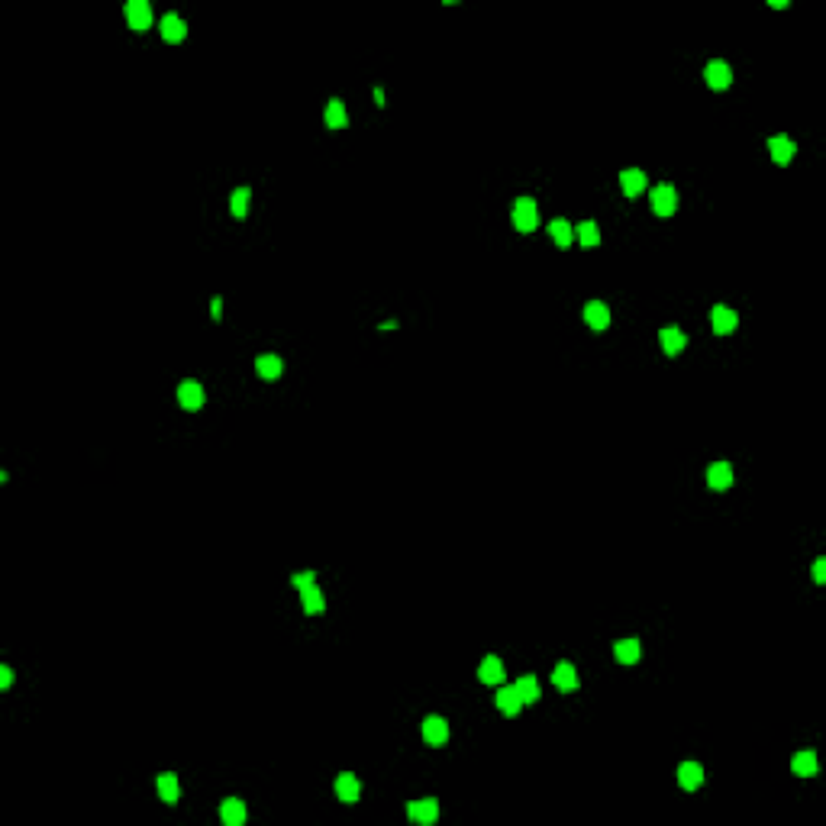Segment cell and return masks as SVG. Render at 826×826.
I'll return each instance as SVG.
<instances>
[{
    "label": "cell",
    "mask_w": 826,
    "mask_h": 826,
    "mask_svg": "<svg viewBox=\"0 0 826 826\" xmlns=\"http://www.w3.org/2000/svg\"><path fill=\"white\" fill-rule=\"evenodd\" d=\"M510 220H513V226H517V233H533L536 223H539L536 200L533 197H517L513 200V210H510Z\"/></svg>",
    "instance_id": "obj_1"
},
{
    "label": "cell",
    "mask_w": 826,
    "mask_h": 826,
    "mask_svg": "<svg viewBox=\"0 0 826 826\" xmlns=\"http://www.w3.org/2000/svg\"><path fill=\"white\" fill-rule=\"evenodd\" d=\"M649 204L658 216H672L674 210H678V194H674L672 184H658V187H652Z\"/></svg>",
    "instance_id": "obj_2"
},
{
    "label": "cell",
    "mask_w": 826,
    "mask_h": 826,
    "mask_svg": "<svg viewBox=\"0 0 826 826\" xmlns=\"http://www.w3.org/2000/svg\"><path fill=\"white\" fill-rule=\"evenodd\" d=\"M123 16H126V23H130L136 32H142V30L152 26V7H149L146 0H130V4L123 7Z\"/></svg>",
    "instance_id": "obj_3"
},
{
    "label": "cell",
    "mask_w": 826,
    "mask_h": 826,
    "mask_svg": "<svg viewBox=\"0 0 826 826\" xmlns=\"http://www.w3.org/2000/svg\"><path fill=\"white\" fill-rule=\"evenodd\" d=\"M207 400L204 388H200V381H194V378H187V381L178 384V404L184 407V410H200Z\"/></svg>",
    "instance_id": "obj_4"
},
{
    "label": "cell",
    "mask_w": 826,
    "mask_h": 826,
    "mask_svg": "<svg viewBox=\"0 0 826 826\" xmlns=\"http://www.w3.org/2000/svg\"><path fill=\"white\" fill-rule=\"evenodd\" d=\"M407 817L413 820V823H436L439 820V801H433V797H423V801H413L410 807H407Z\"/></svg>",
    "instance_id": "obj_5"
},
{
    "label": "cell",
    "mask_w": 826,
    "mask_h": 826,
    "mask_svg": "<svg viewBox=\"0 0 826 826\" xmlns=\"http://www.w3.org/2000/svg\"><path fill=\"white\" fill-rule=\"evenodd\" d=\"M704 78H707V85H710L713 91H727V87L733 85V68H729L727 61L713 58L710 65L704 68Z\"/></svg>",
    "instance_id": "obj_6"
},
{
    "label": "cell",
    "mask_w": 826,
    "mask_h": 826,
    "mask_svg": "<svg viewBox=\"0 0 826 826\" xmlns=\"http://www.w3.org/2000/svg\"><path fill=\"white\" fill-rule=\"evenodd\" d=\"M710 323H713V333H717V336H729V333L736 329V323H739V316H736L733 307L717 304L710 310Z\"/></svg>",
    "instance_id": "obj_7"
},
{
    "label": "cell",
    "mask_w": 826,
    "mask_h": 826,
    "mask_svg": "<svg viewBox=\"0 0 826 826\" xmlns=\"http://www.w3.org/2000/svg\"><path fill=\"white\" fill-rule=\"evenodd\" d=\"M159 30H161V39H165V42H171V46H175V42H184V36H187V23H184L178 13H165V16H161Z\"/></svg>",
    "instance_id": "obj_8"
},
{
    "label": "cell",
    "mask_w": 826,
    "mask_h": 826,
    "mask_svg": "<svg viewBox=\"0 0 826 826\" xmlns=\"http://www.w3.org/2000/svg\"><path fill=\"white\" fill-rule=\"evenodd\" d=\"M707 484H710V491H729L733 488V465L729 462H713L707 468Z\"/></svg>",
    "instance_id": "obj_9"
},
{
    "label": "cell",
    "mask_w": 826,
    "mask_h": 826,
    "mask_svg": "<svg viewBox=\"0 0 826 826\" xmlns=\"http://www.w3.org/2000/svg\"><path fill=\"white\" fill-rule=\"evenodd\" d=\"M423 739L429 742V746H443L445 739H449V723H445V717H426L423 720Z\"/></svg>",
    "instance_id": "obj_10"
},
{
    "label": "cell",
    "mask_w": 826,
    "mask_h": 826,
    "mask_svg": "<svg viewBox=\"0 0 826 826\" xmlns=\"http://www.w3.org/2000/svg\"><path fill=\"white\" fill-rule=\"evenodd\" d=\"M336 797H339L343 803H355V801L362 797V781L355 778L352 772H343V775L336 778Z\"/></svg>",
    "instance_id": "obj_11"
},
{
    "label": "cell",
    "mask_w": 826,
    "mask_h": 826,
    "mask_svg": "<svg viewBox=\"0 0 826 826\" xmlns=\"http://www.w3.org/2000/svg\"><path fill=\"white\" fill-rule=\"evenodd\" d=\"M678 784L684 791H697L701 784H704V765H697V762H681L678 765Z\"/></svg>",
    "instance_id": "obj_12"
},
{
    "label": "cell",
    "mask_w": 826,
    "mask_h": 826,
    "mask_svg": "<svg viewBox=\"0 0 826 826\" xmlns=\"http://www.w3.org/2000/svg\"><path fill=\"white\" fill-rule=\"evenodd\" d=\"M768 152H772L775 165H788V161L794 159L797 146H794V139H788V136H772L768 139Z\"/></svg>",
    "instance_id": "obj_13"
},
{
    "label": "cell",
    "mask_w": 826,
    "mask_h": 826,
    "mask_svg": "<svg viewBox=\"0 0 826 826\" xmlns=\"http://www.w3.org/2000/svg\"><path fill=\"white\" fill-rule=\"evenodd\" d=\"M620 187H623V194H627V197H639V194L646 191V171L623 168V171H620Z\"/></svg>",
    "instance_id": "obj_14"
},
{
    "label": "cell",
    "mask_w": 826,
    "mask_h": 826,
    "mask_svg": "<svg viewBox=\"0 0 826 826\" xmlns=\"http://www.w3.org/2000/svg\"><path fill=\"white\" fill-rule=\"evenodd\" d=\"M584 320L591 329H607L610 326V310H607L604 300H588L584 304Z\"/></svg>",
    "instance_id": "obj_15"
},
{
    "label": "cell",
    "mask_w": 826,
    "mask_h": 826,
    "mask_svg": "<svg viewBox=\"0 0 826 826\" xmlns=\"http://www.w3.org/2000/svg\"><path fill=\"white\" fill-rule=\"evenodd\" d=\"M552 684H555L562 694H568V691L578 688V672H574L572 662H559V665H555V672H552Z\"/></svg>",
    "instance_id": "obj_16"
},
{
    "label": "cell",
    "mask_w": 826,
    "mask_h": 826,
    "mask_svg": "<svg viewBox=\"0 0 826 826\" xmlns=\"http://www.w3.org/2000/svg\"><path fill=\"white\" fill-rule=\"evenodd\" d=\"M494 704H498V710L504 713V717H517V713L523 710V701H520V694H517V688H500L498 691V697H494Z\"/></svg>",
    "instance_id": "obj_17"
},
{
    "label": "cell",
    "mask_w": 826,
    "mask_h": 826,
    "mask_svg": "<svg viewBox=\"0 0 826 826\" xmlns=\"http://www.w3.org/2000/svg\"><path fill=\"white\" fill-rule=\"evenodd\" d=\"M658 343H662V349H665V355H678L684 345H688V336L681 333L678 326H665L662 333H658Z\"/></svg>",
    "instance_id": "obj_18"
},
{
    "label": "cell",
    "mask_w": 826,
    "mask_h": 826,
    "mask_svg": "<svg viewBox=\"0 0 826 826\" xmlns=\"http://www.w3.org/2000/svg\"><path fill=\"white\" fill-rule=\"evenodd\" d=\"M155 788H159V797L165 803H175L178 797H181V781H178V775H171V772L159 775V778H155Z\"/></svg>",
    "instance_id": "obj_19"
},
{
    "label": "cell",
    "mask_w": 826,
    "mask_h": 826,
    "mask_svg": "<svg viewBox=\"0 0 826 826\" xmlns=\"http://www.w3.org/2000/svg\"><path fill=\"white\" fill-rule=\"evenodd\" d=\"M791 772H794L797 778H813V775H817V752H810V749L797 752V756L791 758Z\"/></svg>",
    "instance_id": "obj_20"
},
{
    "label": "cell",
    "mask_w": 826,
    "mask_h": 826,
    "mask_svg": "<svg viewBox=\"0 0 826 826\" xmlns=\"http://www.w3.org/2000/svg\"><path fill=\"white\" fill-rule=\"evenodd\" d=\"M220 817L226 826H242L245 823V803L239 797H226L220 807Z\"/></svg>",
    "instance_id": "obj_21"
},
{
    "label": "cell",
    "mask_w": 826,
    "mask_h": 826,
    "mask_svg": "<svg viewBox=\"0 0 826 826\" xmlns=\"http://www.w3.org/2000/svg\"><path fill=\"white\" fill-rule=\"evenodd\" d=\"M478 678H481L484 684H500V681H504V662H500L498 655H488L481 665H478Z\"/></svg>",
    "instance_id": "obj_22"
},
{
    "label": "cell",
    "mask_w": 826,
    "mask_h": 826,
    "mask_svg": "<svg viewBox=\"0 0 826 826\" xmlns=\"http://www.w3.org/2000/svg\"><path fill=\"white\" fill-rule=\"evenodd\" d=\"M300 604H304V613L307 617H316V613L326 610V600H323V591L316 588V584H310V588L300 591Z\"/></svg>",
    "instance_id": "obj_23"
},
{
    "label": "cell",
    "mask_w": 826,
    "mask_h": 826,
    "mask_svg": "<svg viewBox=\"0 0 826 826\" xmlns=\"http://www.w3.org/2000/svg\"><path fill=\"white\" fill-rule=\"evenodd\" d=\"M255 371H259V375L265 378V381H275V378H281L284 362L278 359V355L265 352V355H259V359H255Z\"/></svg>",
    "instance_id": "obj_24"
},
{
    "label": "cell",
    "mask_w": 826,
    "mask_h": 826,
    "mask_svg": "<svg viewBox=\"0 0 826 826\" xmlns=\"http://www.w3.org/2000/svg\"><path fill=\"white\" fill-rule=\"evenodd\" d=\"M549 236L555 239V245H559V249H568V245L574 242V226L568 220H562V216H555V220L549 223Z\"/></svg>",
    "instance_id": "obj_25"
},
{
    "label": "cell",
    "mask_w": 826,
    "mask_h": 826,
    "mask_svg": "<svg viewBox=\"0 0 826 826\" xmlns=\"http://www.w3.org/2000/svg\"><path fill=\"white\" fill-rule=\"evenodd\" d=\"M345 123H349V113H345V104L339 97H333L326 104V126L329 130H345Z\"/></svg>",
    "instance_id": "obj_26"
},
{
    "label": "cell",
    "mask_w": 826,
    "mask_h": 826,
    "mask_svg": "<svg viewBox=\"0 0 826 826\" xmlns=\"http://www.w3.org/2000/svg\"><path fill=\"white\" fill-rule=\"evenodd\" d=\"M513 688H517V694H520L523 707L539 701V681H536L533 674H523V678H517V684H513Z\"/></svg>",
    "instance_id": "obj_27"
},
{
    "label": "cell",
    "mask_w": 826,
    "mask_h": 826,
    "mask_svg": "<svg viewBox=\"0 0 826 826\" xmlns=\"http://www.w3.org/2000/svg\"><path fill=\"white\" fill-rule=\"evenodd\" d=\"M613 655H617V662H623V665H633V662H639V643H636V639H617V643H613Z\"/></svg>",
    "instance_id": "obj_28"
},
{
    "label": "cell",
    "mask_w": 826,
    "mask_h": 826,
    "mask_svg": "<svg viewBox=\"0 0 826 826\" xmlns=\"http://www.w3.org/2000/svg\"><path fill=\"white\" fill-rule=\"evenodd\" d=\"M249 200H252V191H249V187H236V191L230 194V214L236 216V220H242V216L249 214Z\"/></svg>",
    "instance_id": "obj_29"
},
{
    "label": "cell",
    "mask_w": 826,
    "mask_h": 826,
    "mask_svg": "<svg viewBox=\"0 0 826 826\" xmlns=\"http://www.w3.org/2000/svg\"><path fill=\"white\" fill-rule=\"evenodd\" d=\"M574 236H578V242H581L584 249H591V245L600 242V230H597V223H591V220L578 223V226H574Z\"/></svg>",
    "instance_id": "obj_30"
},
{
    "label": "cell",
    "mask_w": 826,
    "mask_h": 826,
    "mask_svg": "<svg viewBox=\"0 0 826 826\" xmlns=\"http://www.w3.org/2000/svg\"><path fill=\"white\" fill-rule=\"evenodd\" d=\"M291 584L297 591H304V588H310V584H316V574L314 572H300V574H294L291 578Z\"/></svg>",
    "instance_id": "obj_31"
},
{
    "label": "cell",
    "mask_w": 826,
    "mask_h": 826,
    "mask_svg": "<svg viewBox=\"0 0 826 826\" xmlns=\"http://www.w3.org/2000/svg\"><path fill=\"white\" fill-rule=\"evenodd\" d=\"M813 581L823 584L826 581V559H817L813 562Z\"/></svg>",
    "instance_id": "obj_32"
},
{
    "label": "cell",
    "mask_w": 826,
    "mask_h": 826,
    "mask_svg": "<svg viewBox=\"0 0 826 826\" xmlns=\"http://www.w3.org/2000/svg\"><path fill=\"white\" fill-rule=\"evenodd\" d=\"M10 684H13V668L0 665V688H10Z\"/></svg>",
    "instance_id": "obj_33"
},
{
    "label": "cell",
    "mask_w": 826,
    "mask_h": 826,
    "mask_svg": "<svg viewBox=\"0 0 826 826\" xmlns=\"http://www.w3.org/2000/svg\"><path fill=\"white\" fill-rule=\"evenodd\" d=\"M210 314H214V320H220V314H223V300L220 297L210 300Z\"/></svg>",
    "instance_id": "obj_34"
},
{
    "label": "cell",
    "mask_w": 826,
    "mask_h": 826,
    "mask_svg": "<svg viewBox=\"0 0 826 826\" xmlns=\"http://www.w3.org/2000/svg\"><path fill=\"white\" fill-rule=\"evenodd\" d=\"M375 100H378V107H384V91L381 87H375Z\"/></svg>",
    "instance_id": "obj_35"
}]
</instances>
